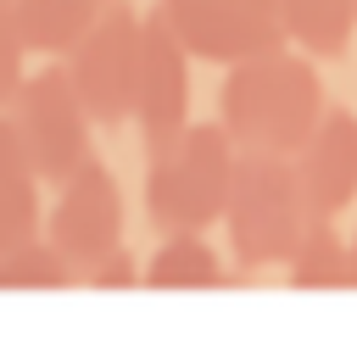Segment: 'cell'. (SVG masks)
Masks as SVG:
<instances>
[{
	"instance_id": "obj_1",
	"label": "cell",
	"mask_w": 357,
	"mask_h": 340,
	"mask_svg": "<svg viewBox=\"0 0 357 340\" xmlns=\"http://www.w3.org/2000/svg\"><path fill=\"white\" fill-rule=\"evenodd\" d=\"M324 111H329L324 106V84H318L312 61L296 56L290 45L229 67V78L218 89V123L229 128V139L245 156L296 162V150L312 139Z\"/></svg>"
},
{
	"instance_id": "obj_2",
	"label": "cell",
	"mask_w": 357,
	"mask_h": 340,
	"mask_svg": "<svg viewBox=\"0 0 357 340\" xmlns=\"http://www.w3.org/2000/svg\"><path fill=\"white\" fill-rule=\"evenodd\" d=\"M145 162V212L162 234H206L223 223L240 167V145L223 123H190L167 150Z\"/></svg>"
},
{
	"instance_id": "obj_3",
	"label": "cell",
	"mask_w": 357,
	"mask_h": 340,
	"mask_svg": "<svg viewBox=\"0 0 357 340\" xmlns=\"http://www.w3.org/2000/svg\"><path fill=\"white\" fill-rule=\"evenodd\" d=\"M307 223H312V206H307V195H301L296 162H284V156H245V150H240L234 190H229V212H223L234 262H240V268L290 262V251L301 245Z\"/></svg>"
},
{
	"instance_id": "obj_4",
	"label": "cell",
	"mask_w": 357,
	"mask_h": 340,
	"mask_svg": "<svg viewBox=\"0 0 357 340\" xmlns=\"http://www.w3.org/2000/svg\"><path fill=\"white\" fill-rule=\"evenodd\" d=\"M11 123H17V134H22V145H28L33 167H39V178L56 184V190L95 162V139H89L95 117L84 111V100H78V89H73V78H67L61 61L28 72V84H22L17 106H11Z\"/></svg>"
},
{
	"instance_id": "obj_5",
	"label": "cell",
	"mask_w": 357,
	"mask_h": 340,
	"mask_svg": "<svg viewBox=\"0 0 357 340\" xmlns=\"http://www.w3.org/2000/svg\"><path fill=\"white\" fill-rule=\"evenodd\" d=\"M139 33L145 17L123 0H106L100 22L78 39V50L67 56V78L84 100V111L95 117V128H117L134 123V84H139Z\"/></svg>"
},
{
	"instance_id": "obj_6",
	"label": "cell",
	"mask_w": 357,
	"mask_h": 340,
	"mask_svg": "<svg viewBox=\"0 0 357 340\" xmlns=\"http://www.w3.org/2000/svg\"><path fill=\"white\" fill-rule=\"evenodd\" d=\"M151 11L190 50V61L240 67L251 56H268V50L290 45L284 28H279V11L257 6V0H156Z\"/></svg>"
},
{
	"instance_id": "obj_7",
	"label": "cell",
	"mask_w": 357,
	"mask_h": 340,
	"mask_svg": "<svg viewBox=\"0 0 357 340\" xmlns=\"http://www.w3.org/2000/svg\"><path fill=\"white\" fill-rule=\"evenodd\" d=\"M45 240L67 256L78 279L112 251H123V195L100 156L56 190V201L45 206Z\"/></svg>"
},
{
	"instance_id": "obj_8",
	"label": "cell",
	"mask_w": 357,
	"mask_h": 340,
	"mask_svg": "<svg viewBox=\"0 0 357 340\" xmlns=\"http://www.w3.org/2000/svg\"><path fill=\"white\" fill-rule=\"evenodd\" d=\"M134 123L145 139V156L167 150L195 117H190V50L167 33L156 11H145L139 33V84H134Z\"/></svg>"
},
{
	"instance_id": "obj_9",
	"label": "cell",
	"mask_w": 357,
	"mask_h": 340,
	"mask_svg": "<svg viewBox=\"0 0 357 340\" xmlns=\"http://www.w3.org/2000/svg\"><path fill=\"white\" fill-rule=\"evenodd\" d=\"M296 178L312 217H340L357 201V117L346 106H329L318 117L312 139L296 150Z\"/></svg>"
},
{
	"instance_id": "obj_10",
	"label": "cell",
	"mask_w": 357,
	"mask_h": 340,
	"mask_svg": "<svg viewBox=\"0 0 357 340\" xmlns=\"http://www.w3.org/2000/svg\"><path fill=\"white\" fill-rule=\"evenodd\" d=\"M39 167L11 123V111H0V245H22L45 234V201H39Z\"/></svg>"
},
{
	"instance_id": "obj_11",
	"label": "cell",
	"mask_w": 357,
	"mask_h": 340,
	"mask_svg": "<svg viewBox=\"0 0 357 340\" xmlns=\"http://www.w3.org/2000/svg\"><path fill=\"white\" fill-rule=\"evenodd\" d=\"M106 0H11V17L22 28V45L61 61L78 50V39L100 22Z\"/></svg>"
},
{
	"instance_id": "obj_12",
	"label": "cell",
	"mask_w": 357,
	"mask_h": 340,
	"mask_svg": "<svg viewBox=\"0 0 357 340\" xmlns=\"http://www.w3.org/2000/svg\"><path fill=\"white\" fill-rule=\"evenodd\" d=\"M279 28L307 56H346L357 33V0H279Z\"/></svg>"
},
{
	"instance_id": "obj_13",
	"label": "cell",
	"mask_w": 357,
	"mask_h": 340,
	"mask_svg": "<svg viewBox=\"0 0 357 340\" xmlns=\"http://www.w3.org/2000/svg\"><path fill=\"white\" fill-rule=\"evenodd\" d=\"M229 273H223L218 251L206 245V234H162V245L139 268V284H151V290H212Z\"/></svg>"
},
{
	"instance_id": "obj_14",
	"label": "cell",
	"mask_w": 357,
	"mask_h": 340,
	"mask_svg": "<svg viewBox=\"0 0 357 340\" xmlns=\"http://www.w3.org/2000/svg\"><path fill=\"white\" fill-rule=\"evenodd\" d=\"M284 268H290V284L301 290H351V251L335 217H312Z\"/></svg>"
},
{
	"instance_id": "obj_15",
	"label": "cell",
	"mask_w": 357,
	"mask_h": 340,
	"mask_svg": "<svg viewBox=\"0 0 357 340\" xmlns=\"http://www.w3.org/2000/svg\"><path fill=\"white\" fill-rule=\"evenodd\" d=\"M67 284H78V273L45 234L0 251V290H67Z\"/></svg>"
},
{
	"instance_id": "obj_16",
	"label": "cell",
	"mask_w": 357,
	"mask_h": 340,
	"mask_svg": "<svg viewBox=\"0 0 357 340\" xmlns=\"http://www.w3.org/2000/svg\"><path fill=\"white\" fill-rule=\"evenodd\" d=\"M22 61H28L22 28H17L11 6H0V111H11V106H17V95H22V84H28Z\"/></svg>"
},
{
	"instance_id": "obj_17",
	"label": "cell",
	"mask_w": 357,
	"mask_h": 340,
	"mask_svg": "<svg viewBox=\"0 0 357 340\" xmlns=\"http://www.w3.org/2000/svg\"><path fill=\"white\" fill-rule=\"evenodd\" d=\"M84 284H95V290H128V284H139V268H134L128 251H112L106 262H95L84 273Z\"/></svg>"
},
{
	"instance_id": "obj_18",
	"label": "cell",
	"mask_w": 357,
	"mask_h": 340,
	"mask_svg": "<svg viewBox=\"0 0 357 340\" xmlns=\"http://www.w3.org/2000/svg\"><path fill=\"white\" fill-rule=\"evenodd\" d=\"M346 251H351V290H357V234L346 240Z\"/></svg>"
},
{
	"instance_id": "obj_19",
	"label": "cell",
	"mask_w": 357,
	"mask_h": 340,
	"mask_svg": "<svg viewBox=\"0 0 357 340\" xmlns=\"http://www.w3.org/2000/svg\"><path fill=\"white\" fill-rule=\"evenodd\" d=\"M257 6H279V0H257Z\"/></svg>"
},
{
	"instance_id": "obj_20",
	"label": "cell",
	"mask_w": 357,
	"mask_h": 340,
	"mask_svg": "<svg viewBox=\"0 0 357 340\" xmlns=\"http://www.w3.org/2000/svg\"><path fill=\"white\" fill-rule=\"evenodd\" d=\"M0 6H11V0H0Z\"/></svg>"
},
{
	"instance_id": "obj_21",
	"label": "cell",
	"mask_w": 357,
	"mask_h": 340,
	"mask_svg": "<svg viewBox=\"0 0 357 340\" xmlns=\"http://www.w3.org/2000/svg\"><path fill=\"white\" fill-rule=\"evenodd\" d=\"M0 251H6V245H0Z\"/></svg>"
}]
</instances>
